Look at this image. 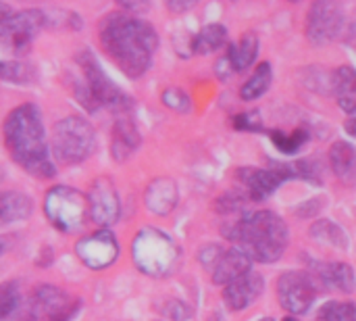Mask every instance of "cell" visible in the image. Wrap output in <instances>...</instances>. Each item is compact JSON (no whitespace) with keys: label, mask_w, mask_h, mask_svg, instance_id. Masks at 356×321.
Masks as SVG:
<instances>
[{"label":"cell","mask_w":356,"mask_h":321,"mask_svg":"<svg viewBox=\"0 0 356 321\" xmlns=\"http://www.w3.org/2000/svg\"><path fill=\"white\" fill-rule=\"evenodd\" d=\"M98 38L104 52L131 79L142 77L150 69L159 48L156 29L134 13H111L104 17Z\"/></svg>","instance_id":"cell-1"},{"label":"cell","mask_w":356,"mask_h":321,"mask_svg":"<svg viewBox=\"0 0 356 321\" xmlns=\"http://www.w3.org/2000/svg\"><path fill=\"white\" fill-rule=\"evenodd\" d=\"M4 144L13 161L29 175L48 180L54 178L56 167L50 159V146L42 123L40 109L31 102L19 104L4 119Z\"/></svg>","instance_id":"cell-2"},{"label":"cell","mask_w":356,"mask_h":321,"mask_svg":"<svg viewBox=\"0 0 356 321\" xmlns=\"http://www.w3.org/2000/svg\"><path fill=\"white\" fill-rule=\"evenodd\" d=\"M223 236L259 263L280 261L290 242L286 221L273 211H242L234 224L223 228Z\"/></svg>","instance_id":"cell-3"},{"label":"cell","mask_w":356,"mask_h":321,"mask_svg":"<svg viewBox=\"0 0 356 321\" xmlns=\"http://www.w3.org/2000/svg\"><path fill=\"white\" fill-rule=\"evenodd\" d=\"M77 75L71 79L73 94L77 102L90 111L96 113L100 109H111L115 113H127L131 107V100L123 94V90L113 84L102 67L98 65L96 56L90 50H83L75 56Z\"/></svg>","instance_id":"cell-4"},{"label":"cell","mask_w":356,"mask_h":321,"mask_svg":"<svg viewBox=\"0 0 356 321\" xmlns=\"http://www.w3.org/2000/svg\"><path fill=\"white\" fill-rule=\"evenodd\" d=\"M131 259L136 267L150 278L171 276L181 259L175 240L159 228H144L131 242Z\"/></svg>","instance_id":"cell-5"},{"label":"cell","mask_w":356,"mask_h":321,"mask_svg":"<svg viewBox=\"0 0 356 321\" xmlns=\"http://www.w3.org/2000/svg\"><path fill=\"white\" fill-rule=\"evenodd\" d=\"M96 146L94 127L83 117H65L54 123L50 136V150L52 157L65 165L83 163Z\"/></svg>","instance_id":"cell-6"},{"label":"cell","mask_w":356,"mask_h":321,"mask_svg":"<svg viewBox=\"0 0 356 321\" xmlns=\"http://www.w3.org/2000/svg\"><path fill=\"white\" fill-rule=\"evenodd\" d=\"M44 213L56 230L67 234L77 232L83 226L86 215H90L88 196L69 186H54L46 192Z\"/></svg>","instance_id":"cell-7"},{"label":"cell","mask_w":356,"mask_h":321,"mask_svg":"<svg viewBox=\"0 0 356 321\" xmlns=\"http://www.w3.org/2000/svg\"><path fill=\"white\" fill-rule=\"evenodd\" d=\"M46 25V15L40 8H25L10 13L6 6L2 10V21H0V33H2V44L8 52L13 54H25L31 48V42L35 36L42 31Z\"/></svg>","instance_id":"cell-8"},{"label":"cell","mask_w":356,"mask_h":321,"mask_svg":"<svg viewBox=\"0 0 356 321\" xmlns=\"http://www.w3.org/2000/svg\"><path fill=\"white\" fill-rule=\"evenodd\" d=\"M198 259L204 265V269L211 274L213 282L221 284V286L232 284L234 280H238L240 276H244L246 272L252 269L250 267L252 259L238 246L223 249L219 244H209L207 249L200 251Z\"/></svg>","instance_id":"cell-9"},{"label":"cell","mask_w":356,"mask_h":321,"mask_svg":"<svg viewBox=\"0 0 356 321\" xmlns=\"http://www.w3.org/2000/svg\"><path fill=\"white\" fill-rule=\"evenodd\" d=\"M319 297V280L307 272H286L277 280L280 305L292 315H305Z\"/></svg>","instance_id":"cell-10"},{"label":"cell","mask_w":356,"mask_h":321,"mask_svg":"<svg viewBox=\"0 0 356 321\" xmlns=\"http://www.w3.org/2000/svg\"><path fill=\"white\" fill-rule=\"evenodd\" d=\"M344 25V13L338 0H315L307 15V38L315 46L330 44Z\"/></svg>","instance_id":"cell-11"},{"label":"cell","mask_w":356,"mask_h":321,"mask_svg":"<svg viewBox=\"0 0 356 321\" xmlns=\"http://www.w3.org/2000/svg\"><path fill=\"white\" fill-rule=\"evenodd\" d=\"M75 253L90 269H106L119 257V242L108 228H100L98 232L81 238L75 244Z\"/></svg>","instance_id":"cell-12"},{"label":"cell","mask_w":356,"mask_h":321,"mask_svg":"<svg viewBox=\"0 0 356 321\" xmlns=\"http://www.w3.org/2000/svg\"><path fill=\"white\" fill-rule=\"evenodd\" d=\"M88 207H90V219L100 228H108L119 219L121 213L119 192L108 178H98L90 186Z\"/></svg>","instance_id":"cell-13"},{"label":"cell","mask_w":356,"mask_h":321,"mask_svg":"<svg viewBox=\"0 0 356 321\" xmlns=\"http://www.w3.org/2000/svg\"><path fill=\"white\" fill-rule=\"evenodd\" d=\"M29 305L38 318H46V321H69L79 307V303H71L69 295L56 286H38Z\"/></svg>","instance_id":"cell-14"},{"label":"cell","mask_w":356,"mask_h":321,"mask_svg":"<svg viewBox=\"0 0 356 321\" xmlns=\"http://www.w3.org/2000/svg\"><path fill=\"white\" fill-rule=\"evenodd\" d=\"M242 188H244V194L250 198V201H265L269 198L284 182V173L275 167L271 169H259V167H242L236 171Z\"/></svg>","instance_id":"cell-15"},{"label":"cell","mask_w":356,"mask_h":321,"mask_svg":"<svg viewBox=\"0 0 356 321\" xmlns=\"http://www.w3.org/2000/svg\"><path fill=\"white\" fill-rule=\"evenodd\" d=\"M263 276L257 272H246L244 276H240L238 280H234L232 284L225 286L223 290V301L232 311H242L246 307H250L252 303L259 301V297L263 295Z\"/></svg>","instance_id":"cell-16"},{"label":"cell","mask_w":356,"mask_h":321,"mask_svg":"<svg viewBox=\"0 0 356 321\" xmlns=\"http://www.w3.org/2000/svg\"><path fill=\"white\" fill-rule=\"evenodd\" d=\"M311 272L319 280V284L340 290V292H355L356 274L348 263H325V261H311Z\"/></svg>","instance_id":"cell-17"},{"label":"cell","mask_w":356,"mask_h":321,"mask_svg":"<svg viewBox=\"0 0 356 321\" xmlns=\"http://www.w3.org/2000/svg\"><path fill=\"white\" fill-rule=\"evenodd\" d=\"M142 144L140 132L136 123L121 113V117L113 125V140H111V155L115 161H127Z\"/></svg>","instance_id":"cell-18"},{"label":"cell","mask_w":356,"mask_h":321,"mask_svg":"<svg viewBox=\"0 0 356 321\" xmlns=\"http://www.w3.org/2000/svg\"><path fill=\"white\" fill-rule=\"evenodd\" d=\"M144 201L154 215L165 217L177 205V184L171 178H156L148 184Z\"/></svg>","instance_id":"cell-19"},{"label":"cell","mask_w":356,"mask_h":321,"mask_svg":"<svg viewBox=\"0 0 356 321\" xmlns=\"http://www.w3.org/2000/svg\"><path fill=\"white\" fill-rule=\"evenodd\" d=\"M330 163L336 173V178L346 184V186H356V148L353 144L338 140L330 148Z\"/></svg>","instance_id":"cell-20"},{"label":"cell","mask_w":356,"mask_h":321,"mask_svg":"<svg viewBox=\"0 0 356 321\" xmlns=\"http://www.w3.org/2000/svg\"><path fill=\"white\" fill-rule=\"evenodd\" d=\"M334 94L340 104V109L348 115H356V69L342 65L336 69L332 77Z\"/></svg>","instance_id":"cell-21"},{"label":"cell","mask_w":356,"mask_h":321,"mask_svg":"<svg viewBox=\"0 0 356 321\" xmlns=\"http://www.w3.org/2000/svg\"><path fill=\"white\" fill-rule=\"evenodd\" d=\"M259 54V38L254 31H246L236 44H229L227 48V61L234 69V73L246 71Z\"/></svg>","instance_id":"cell-22"},{"label":"cell","mask_w":356,"mask_h":321,"mask_svg":"<svg viewBox=\"0 0 356 321\" xmlns=\"http://www.w3.org/2000/svg\"><path fill=\"white\" fill-rule=\"evenodd\" d=\"M227 42V29L221 23H209L204 25L192 40H190V50L194 54H211L223 48Z\"/></svg>","instance_id":"cell-23"},{"label":"cell","mask_w":356,"mask_h":321,"mask_svg":"<svg viewBox=\"0 0 356 321\" xmlns=\"http://www.w3.org/2000/svg\"><path fill=\"white\" fill-rule=\"evenodd\" d=\"M33 203L23 192H4L0 198V224L8 226L15 221H23L31 215Z\"/></svg>","instance_id":"cell-24"},{"label":"cell","mask_w":356,"mask_h":321,"mask_svg":"<svg viewBox=\"0 0 356 321\" xmlns=\"http://www.w3.org/2000/svg\"><path fill=\"white\" fill-rule=\"evenodd\" d=\"M271 79H273L271 65H269V63H261V65H257V69L252 71V75L242 84V88H240V98H242V100H246V102L261 98V96L269 90Z\"/></svg>","instance_id":"cell-25"},{"label":"cell","mask_w":356,"mask_h":321,"mask_svg":"<svg viewBox=\"0 0 356 321\" xmlns=\"http://www.w3.org/2000/svg\"><path fill=\"white\" fill-rule=\"evenodd\" d=\"M311 238L321 242V244H327V246H336L340 251H346L348 249V234L334 221L330 219H319L317 224L311 226L309 230Z\"/></svg>","instance_id":"cell-26"},{"label":"cell","mask_w":356,"mask_h":321,"mask_svg":"<svg viewBox=\"0 0 356 321\" xmlns=\"http://www.w3.org/2000/svg\"><path fill=\"white\" fill-rule=\"evenodd\" d=\"M269 136H271L275 148L282 150L284 155H294L309 142V130L307 127H296L290 134L282 132V130H273V132H269Z\"/></svg>","instance_id":"cell-27"},{"label":"cell","mask_w":356,"mask_h":321,"mask_svg":"<svg viewBox=\"0 0 356 321\" xmlns=\"http://www.w3.org/2000/svg\"><path fill=\"white\" fill-rule=\"evenodd\" d=\"M319 321H356V303L350 301H330L325 303L319 313Z\"/></svg>","instance_id":"cell-28"},{"label":"cell","mask_w":356,"mask_h":321,"mask_svg":"<svg viewBox=\"0 0 356 321\" xmlns=\"http://www.w3.org/2000/svg\"><path fill=\"white\" fill-rule=\"evenodd\" d=\"M2 79L10 84H31L35 69L25 61H2Z\"/></svg>","instance_id":"cell-29"},{"label":"cell","mask_w":356,"mask_h":321,"mask_svg":"<svg viewBox=\"0 0 356 321\" xmlns=\"http://www.w3.org/2000/svg\"><path fill=\"white\" fill-rule=\"evenodd\" d=\"M19 307V286L17 282H4L0 288V318L2 321L10 320Z\"/></svg>","instance_id":"cell-30"},{"label":"cell","mask_w":356,"mask_h":321,"mask_svg":"<svg viewBox=\"0 0 356 321\" xmlns=\"http://www.w3.org/2000/svg\"><path fill=\"white\" fill-rule=\"evenodd\" d=\"M161 100L167 109H171L175 113H190L192 111V98L181 88H167L161 94Z\"/></svg>","instance_id":"cell-31"},{"label":"cell","mask_w":356,"mask_h":321,"mask_svg":"<svg viewBox=\"0 0 356 321\" xmlns=\"http://www.w3.org/2000/svg\"><path fill=\"white\" fill-rule=\"evenodd\" d=\"M294 173L302 180H309L311 184H323V169H321V163L319 159H300L296 165H294Z\"/></svg>","instance_id":"cell-32"},{"label":"cell","mask_w":356,"mask_h":321,"mask_svg":"<svg viewBox=\"0 0 356 321\" xmlns=\"http://www.w3.org/2000/svg\"><path fill=\"white\" fill-rule=\"evenodd\" d=\"M234 127L240 132H263V121L259 111H244L234 117Z\"/></svg>","instance_id":"cell-33"},{"label":"cell","mask_w":356,"mask_h":321,"mask_svg":"<svg viewBox=\"0 0 356 321\" xmlns=\"http://www.w3.org/2000/svg\"><path fill=\"white\" fill-rule=\"evenodd\" d=\"M165 315L171 318L173 321H188L192 318V311H190V307H186V305L179 303V301H171V303L165 307Z\"/></svg>","instance_id":"cell-34"},{"label":"cell","mask_w":356,"mask_h":321,"mask_svg":"<svg viewBox=\"0 0 356 321\" xmlns=\"http://www.w3.org/2000/svg\"><path fill=\"white\" fill-rule=\"evenodd\" d=\"M127 13H142L150 6V0H115Z\"/></svg>","instance_id":"cell-35"},{"label":"cell","mask_w":356,"mask_h":321,"mask_svg":"<svg viewBox=\"0 0 356 321\" xmlns=\"http://www.w3.org/2000/svg\"><path fill=\"white\" fill-rule=\"evenodd\" d=\"M165 4L171 13H186L192 6H196L198 0H165Z\"/></svg>","instance_id":"cell-36"},{"label":"cell","mask_w":356,"mask_h":321,"mask_svg":"<svg viewBox=\"0 0 356 321\" xmlns=\"http://www.w3.org/2000/svg\"><path fill=\"white\" fill-rule=\"evenodd\" d=\"M35 320H38V313H35V311L31 309V305H29V307L21 313V318H19L17 321H35Z\"/></svg>","instance_id":"cell-37"},{"label":"cell","mask_w":356,"mask_h":321,"mask_svg":"<svg viewBox=\"0 0 356 321\" xmlns=\"http://www.w3.org/2000/svg\"><path fill=\"white\" fill-rule=\"evenodd\" d=\"M346 132L356 138V115L353 117V119H348V121H346Z\"/></svg>","instance_id":"cell-38"},{"label":"cell","mask_w":356,"mask_h":321,"mask_svg":"<svg viewBox=\"0 0 356 321\" xmlns=\"http://www.w3.org/2000/svg\"><path fill=\"white\" fill-rule=\"evenodd\" d=\"M284 321H298V320H294V318H286Z\"/></svg>","instance_id":"cell-39"},{"label":"cell","mask_w":356,"mask_h":321,"mask_svg":"<svg viewBox=\"0 0 356 321\" xmlns=\"http://www.w3.org/2000/svg\"><path fill=\"white\" fill-rule=\"evenodd\" d=\"M259 321H273V320H269V318H267V320H259Z\"/></svg>","instance_id":"cell-40"},{"label":"cell","mask_w":356,"mask_h":321,"mask_svg":"<svg viewBox=\"0 0 356 321\" xmlns=\"http://www.w3.org/2000/svg\"><path fill=\"white\" fill-rule=\"evenodd\" d=\"M292 2H296V0H292Z\"/></svg>","instance_id":"cell-41"}]
</instances>
